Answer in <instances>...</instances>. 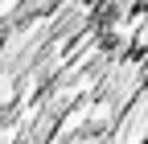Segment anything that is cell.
Listing matches in <instances>:
<instances>
[{"label": "cell", "instance_id": "1", "mask_svg": "<svg viewBox=\"0 0 148 144\" xmlns=\"http://www.w3.org/2000/svg\"><path fill=\"white\" fill-rule=\"evenodd\" d=\"M12 123H21V99H8V103H0V132H8Z\"/></svg>", "mask_w": 148, "mask_h": 144}]
</instances>
